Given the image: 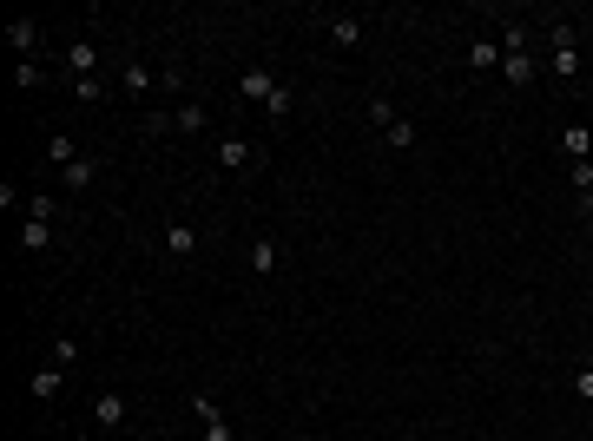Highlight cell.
Returning a JSON list of instances; mask_svg holds the SVG:
<instances>
[{
    "label": "cell",
    "instance_id": "6da1fadb",
    "mask_svg": "<svg viewBox=\"0 0 593 441\" xmlns=\"http://www.w3.org/2000/svg\"><path fill=\"white\" fill-rule=\"evenodd\" d=\"M547 46H554L547 73H554V79H574V73H580V34H574V20H554V26H547Z\"/></svg>",
    "mask_w": 593,
    "mask_h": 441
},
{
    "label": "cell",
    "instance_id": "7a4b0ae2",
    "mask_svg": "<svg viewBox=\"0 0 593 441\" xmlns=\"http://www.w3.org/2000/svg\"><path fill=\"white\" fill-rule=\"evenodd\" d=\"M370 119L383 125V139H389L395 152H409V145H415V125H409L403 113H395V105H389V99H376V105H370Z\"/></svg>",
    "mask_w": 593,
    "mask_h": 441
},
{
    "label": "cell",
    "instance_id": "3957f363",
    "mask_svg": "<svg viewBox=\"0 0 593 441\" xmlns=\"http://www.w3.org/2000/svg\"><path fill=\"white\" fill-rule=\"evenodd\" d=\"M277 86H284V79H271L264 66H244V73H238V93H244L250 105H271V99H277Z\"/></svg>",
    "mask_w": 593,
    "mask_h": 441
},
{
    "label": "cell",
    "instance_id": "277c9868",
    "mask_svg": "<svg viewBox=\"0 0 593 441\" xmlns=\"http://www.w3.org/2000/svg\"><path fill=\"white\" fill-rule=\"evenodd\" d=\"M191 416H198V428H205V441H238L231 422L218 416V402H211V396H191Z\"/></svg>",
    "mask_w": 593,
    "mask_h": 441
},
{
    "label": "cell",
    "instance_id": "5b68a950",
    "mask_svg": "<svg viewBox=\"0 0 593 441\" xmlns=\"http://www.w3.org/2000/svg\"><path fill=\"white\" fill-rule=\"evenodd\" d=\"M60 60H66V73H73V79H99V46H93V40H73V46L60 53Z\"/></svg>",
    "mask_w": 593,
    "mask_h": 441
},
{
    "label": "cell",
    "instance_id": "8992f818",
    "mask_svg": "<svg viewBox=\"0 0 593 441\" xmlns=\"http://www.w3.org/2000/svg\"><path fill=\"white\" fill-rule=\"evenodd\" d=\"M119 86H126L132 99H146V93H158V86H165V73H152L146 60H132V66L119 73Z\"/></svg>",
    "mask_w": 593,
    "mask_h": 441
},
{
    "label": "cell",
    "instance_id": "52a82bcc",
    "mask_svg": "<svg viewBox=\"0 0 593 441\" xmlns=\"http://www.w3.org/2000/svg\"><path fill=\"white\" fill-rule=\"evenodd\" d=\"M14 237H20V251H26V257H46V251H53V225H40V217H26Z\"/></svg>",
    "mask_w": 593,
    "mask_h": 441
},
{
    "label": "cell",
    "instance_id": "ba28073f",
    "mask_svg": "<svg viewBox=\"0 0 593 441\" xmlns=\"http://www.w3.org/2000/svg\"><path fill=\"white\" fill-rule=\"evenodd\" d=\"M60 389H66V369H60V363H46V369H34V382H26V396H34V402H53Z\"/></svg>",
    "mask_w": 593,
    "mask_h": 441
},
{
    "label": "cell",
    "instance_id": "9c48e42d",
    "mask_svg": "<svg viewBox=\"0 0 593 441\" xmlns=\"http://www.w3.org/2000/svg\"><path fill=\"white\" fill-rule=\"evenodd\" d=\"M218 165H224V172H250V165H258V145H250V139H224Z\"/></svg>",
    "mask_w": 593,
    "mask_h": 441
},
{
    "label": "cell",
    "instance_id": "30bf717a",
    "mask_svg": "<svg viewBox=\"0 0 593 441\" xmlns=\"http://www.w3.org/2000/svg\"><path fill=\"white\" fill-rule=\"evenodd\" d=\"M534 73H541L534 53H501V79H507V86H534Z\"/></svg>",
    "mask_w": 593,
    "mask_h": 441
},
{
    "label": "cell",
    "instance_id": "8fae6325",
    "mask_svg": "<svg viewBox=\"0 0 593 441\" xmlns=\"http://www.w3.org/2000/svg\"><path fill=\"white\" fill-rule=\"evenodd\" d=\"M7 46L20 53V60H34V46H40V20H7Z\"/></svg>",
    "mask_w": 593,
    "mask_h": 441
},
{
    "label": "cell",
    "instance_id": "7c38bea8",
    "mask_svg": "<svg viewBox=\"0 0 593 441\" xmlns=\"http://www.w3.org/2000/svg\"><path fill=\"white\" fill-rule=\"evenodd\" d=\"M244 264L258 270V277H271V270L284 264V251H277V237H258V244H250V251H244Z\"/></svg>",
    "mask_w": 593,
    "mask_h": 441
},
{
    "label": "cell",
    "instance_id": "4fadbf2b",
    "mask_svg": "<svg viewBox=\"0 0 593 441\" xmlns=\"http://www.w3.org/2000/svg\"><path fill=\"white\" fill-rule=\"evenodd\" d=\"M126 416H132V408H126V396H119V389H106V396L93 402V422H99V428H119Z\"/></svg>",
    "mask_w": 593,
    "mask_h": 441
},
{
    "label": "cell",
    "instance_id": "5bb4252c",
    "mask_svg": "<svg viewBox=\"0 0 593 441\" xmlns=\"http://www.w3.org/2000/svg\"><path fill=\"white\" fill-rule=\"evenodd\" d=\"M468 66H475V73H501V40H488V34L468 40Z\"/></svg>",
    "mask_w": 593,
    "mask_h": 441
},
{
    "label": "cell",
    "instance_id": "9a60e30c",
    "mask_svg": "<svg viewBox=\"0 0 593 441\" xmlns=\"http://www.w3.org/2000/svg\"><path fill=\"white\" fill-rule=\"evenodd\" d=\"M205 125H211V113H205V99H185L179 113H172V132H185V139H191V132H205Z\"/></svg>",
    "mask_w": 593,
    "mask_h": 441
},
{
    "label": "cell",
    "instance_id": "2e32d148",
    "mask_svg": "<svg viewBox=\"0 0 593 441\" xmlns=\"http://www.w3.org/2000/svg\"><path fill=\"white\" fill-rule=\"evenodd\" d=\"M330 40L336 46H363V20L356 14H330Z\"/></svg>",
    "mask_w": 593,
    "mask_h": 441
},
{
    "label": "cell",
    "instance_id": "e0dca14e",
    "mask_svg": "<svg viewBox=\"0 0 593 441\" xmlns=\"http://www.w3.org/2000/svg\"><path fill=\"white\" fill-rule=\"evenodd\" d=\"M165 251H172V257H198V231L191 225H172V231H165Z\"/></svg>",
    "mask_w": 593,
    "mask_h": 441
},
{
    "label": "cell",
    "instance_id": "ac0fdd59",
    "mask_svg": "<svg viewBox=\"0 0 593 441\" xmlns=\"http://www.w3.org/2000/svg\"><path fill=\"white\" fill-rule=\"evenodd\" d=\"M560 145H567V158L580 165V158H593V132L587 125H567V132H560Z\"/></svg>",
    "mask_w": 593,
    "mask_h": 441
},
{
    "label": "cell",
    "instance_id": "d6986e66",
    "mask_svg": "<svg viewBox=\"0 0 593 441\" xmlns=\"http://www.w3.org/2000/svg\"><path fill=\"white\" fill-rule=\"evenodd\" d=\"M60 178H66V191H87V185L99 178V165H93V158H73V165H66Z\"/></svg>",
    "mask_w": 593,
    "mask_h": 441
},
{
    "label": "cell",
    "instance_id": "ffe728a7",
    "mask_svg": "<svg viewBox=\"0 0 593 441\" xmlns=\"http://www.w3.org/2000/svg\"><path fill=\"white\" fill-rule=\"evenodd\" d=\"M46 158H53V165H60V172H66V165H73V158H87V152H79L73 139H46Z\"/></svg>",
    "mask_w": 593,
    "mask_h": 441
},
{
    "label": "cell",
    "instance_id": "44dd1931",
    "mask_svg": "<svg viewBox=\"0 0 593 441\" xmlns=\"http://www.w3.org/2000/svg\"><path fill=\"white\" fill-rule=\"evenodd\" d=\"M264 113H271V119H291V113H297V93H291V86H277V99L264 105Z\"/></svg>",
    "mask_w": 593,
    "mask_h": 441
},
{
    "label": "cell",
    "instance_id": "7402d4cb",
    "mask_svg": "<svg viewBox=\"0 0 593 441\" xmlns=\"http://www.w3.org/2000/svg\"><path fill=\"white\" fill-rule=\"evenodd\" d=\"M40 79H46L40 60H14V86H40Z\"/></svg>",
    "mask_w": 593,
    "mask_h": 441
},
{
    "label": "cell",
    "instance_id": "603a6c76",
    "mask_svg": "<svg viewBox=\"0 0 593 441\" xmlns=\"http://www.w3.org/2000/svg\"><path fill=\"white\" fill-rule=\"evenodd\" d=\"M53 363L73 369V363H79V336H60V343H53Z\"/></svg>",
    "mask_w": 593,
    "mask_h": 441
},
{
    "label": "cell",
    "instance_id": "cb8c5ba5",
    "mask_svg": "<svg viewBox=\"0 0 593 441\" xmlns=\"http://www.w3.org/2000/svg\"><path fill=\"white\" fill-rule=\"evenodd\" d=\"M73 93L87 99V105H99V99H106V79H73Z\"/></svg>",
    "mask_w": 593,
    "mask_h": 441
},
{
    "label": "cell",
    "instance_id": "d4e9b609",
    "mask_svg": "<svg viewBox=\"0 0 593 441\" xmlns=\"http://www.w3.org/2000/svg\"><path fill=\"white\" fill-rule=\"evenodd\" d=\"M26 217H40V225H53V191H40V198H26Z\"/></svg>",
    "mask_w": 593,
    "mask_h": 441
},
{
    "label": "cell",
    "instance_id": "484cf974",
    "mask_svg": "<svg viewBox=\"0 0 593 441\" xmlns=\"http://www.w3.org/2000/svg\"><path fill=\"white\" fill-rule=\"evenodd\" d=\"M574 396H580V402H593V369H587V363L574 369Z\"/></svg>",
    "mask_w": 593,
    "mask_h": 441
},
{
    "label": "cell",
    "instance_id": "4316f807",
    "mask_svg": "<svg viewBox=\"0 0 593 441\" xmlns=\"http://www.w3.org/2000/svg\"><path fill=\"white\" fill-rule=\"evenodd\" d=\"M580 217H587V237H593V198H587V205H580Z\"/></svg>",
    "mask_w": 593,
    "mask_h": 441
},
{
    "label": "cell",
    "instance_id": "83f0119b",
    "mask_svg": "<svg viewBox=\"0 0 593 441\" xmlns=\"http://www.w3.org/2000/svg\"><path fill=\"white\" fill-rule=\"evenodd\" d=\"M587 369H593V349H587Z\"/></svg>",
    "mask_w": 593,
    "mask_h": 441
}]
</instances>
